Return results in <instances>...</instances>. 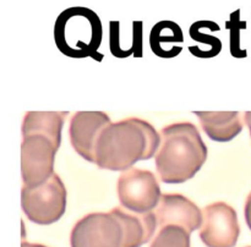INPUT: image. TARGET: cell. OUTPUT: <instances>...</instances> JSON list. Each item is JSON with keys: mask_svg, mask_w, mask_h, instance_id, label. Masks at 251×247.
Returning <instances> with one entry per match:
<instances>
[{"mask_svg": "<svg viewBox=\"0 0 251 247\" xmlns=\"http://www.w3.org/2000/svg\"><path fill=\"white\" fill-rule=\"evenodd\" d=\"M154 212L134 213L124 207L90 213L71 230V247H141L153 236Z\"/></svg>", "mask_w": 251, "mask_h": 247, "instance_id": "cell-1", "label": "cell"}, {"mask_svg": "<svg viewBox=\"0 0 251 247\" xmlns=\"http://www.w3.org/2000/svg\"><path fill=\"white\" fill-rule=\"evenodd\" d=\"M68 112H27L22 121L21 175L24 185L37 187L54 174Z\"/></svg>", "mask_w": 251, "mask_h": 247, "instance_id": "cell-2", "label": "cell"}, {"mask_svg": "<svg viewBox=\"0 0 251 247\" xmlns=\"http://www.w3.org/2000/svg\"><path fill=\"white\" fill-rule=\"evenodd\" d=\"M161 135L146 120L127 117L112 122L98 138L95 164L100 169L125 171L140 160L156 157Z\"/></svg>", "mask_w": 251, "mask_h": 247, "instance_id": "cell-3", "label": "cell"}, {"mask_svg": "<svg viewBox=\"0 0 251 247\" xmlns=\"http://www.w3.org/2000/svg\"><path fill=\"white\" fill-rule=\"evenodd\" d=\"M161 146L154 157L157 174L164 183H183L202 168L207 147L191 122H176L161 130Z\"/></svg>", "mask_w": 251, "mask_h": 247, "instance_id": "cell-4", "label": "cell"}, {"mask_svg": "<svg viewBox=\"0 0 251 247\" xmlns=\"http://www.w3.org/2000/svg\"><path fill=\"white\" fill-rule=\"evenodd\" d=\"M102 38L100 16L88 7H69L56 17L54 41L59 50L69 58H93L102 61L103 54L98 53Z\"/></svg>", "mask_w": 251, "mask_h": 247, "instance_id": "cell-5", "label": "cell"}, {"mask_svg": "<svg viewBox=\"0 0 251 247\" xmlns=\"http://www.w3.org/2000/svg\"><path fill=\"white\" fill-rule=\"evenodd\" d=\"M21 207L26 217L38 225L58 222L66 209V188L58 174L37 187L21 188Z\"/></svg>", "mask_w": 251, "mask_h": 247, "instance_id": "cell-6", "label": "cell"}, {"mask_svg": "<svg viewBox=\"0 0 251 247\" xmlns=\"http://www.w3.org/2000/svg\"><path fill=\"white\" fill-rule=\"evenodd\" d=\"M117 191L122 207L141 214L158 207L162 197L156 175L150 170L137 168L123 171L118 179Z\"/></svg>", "mask_w": 251, "mask_h": 247, "instance_id": "cell-7", "label": "cell"}, {"mask_svg": "<svg viewBox=\"0 0 251 247\" xmlns=\"http://www.w3.org/2000/svg\"><path fill=\"white\" fill-rule=\"evenodd\" d=\"M200 239L207 247H234L240 235L238 215L226 202H215L202 209Z\"/></svg>", "mask_w": 251, "mask_h": 247, "instance_id": "cell-8", "label": "cell"}, {"mask_svg": "<svg viewBox=\"0 0 251 247\" xmlns=\"http://www.w3.org/2000/svg\"><path fill=\"white\" fill-rule=\"evenodd\" d=\"M110 124L109 115L103 112H76L71 116L69 125L71 146L76 153L90 163H95L98 138Z\"/></svg>", "mask_w": 251, "mask_h": 247, "instance_id": "cell-9", "label": "cell"}, {"mask_svg": "<svg viewBox=\"0 0 251 247\" xmlns=\"http://www.w3.org/2000/svg\"><path fill=\"white\" fill-rule=\"evenodd\" d=\"M154 214L159 229L176 225L191 234L202 226V210L180 193H163Z\"/></svg>", "mask_w": 251, "mask_h": 247, "instance_id": "cell-10", "label": "cell"}, {"mask_svg": "<svg viewBox=\"0 0 251 247\" xmlns=\"http://www.w3.org/2000/svg\"><path fill=\"white\" fill-rule=\"evenodd\" d=\"M212 141L229 142L243 130L239 112H194Z\"/></svg>", "mask_w": 251, "mask_h": 247, "instance_id": "cell-11", "label": "cell"}, {"mask_svg": "<svg viewBox=\"0 0 251 247\" xmlns=\"http://www.w3.org/2000/svg\"><path fill=\"white\" fill-rule=\"evenodd\" d=\"M184 42V34L181 27L176 22L164 20L159 21L152 27L150 33V45L154 55L163 58L164 44L181 43Z\"/></svg>", "mask_w": 251, "mask_h": 247, "instance_id": "cell-12", "label": "cell"}, {"mask_svg": "<svg viewBox=\"0 0 251 247\" xmlns=\"http://www.w3.org/2000/svg\"><path fill=\"white\" fill-rule=\"evenodd\" d=\"M203 29V21H198L194 22L193 24L189 28V34H190L191 39H194L195 42H199L200 44L205 45V48L198 54L196 58L201 59H210L215 58L222 50V42L220 38L215 36H210V34H206L202 32ZM201 46L196 45H190L189 46V50H198V49L202 48Z\"/></svg>", "mask_w": 251, "mask_h": 247, "instance_id": "cell-13", "label": "cell"}, {"mask_svg": "<svg viewBox=\"0 0 251 247\" xmlns=\"http://www.w3.org/2000/svg\"><path fill=\"white\" fill-rule=\"evenodd\" d=\"M150 247H190V234L176 225L161 227Z\"/></svg>", "mask_w": 251, "mask_h": 247, "instance_id": "cell-14", "label": "cell"}, {"mask_svg": "<svg viewBox=\"0 0 251 247\" xmlns=\"http://www.w3.org/2000/svg\"><path fill=\"white\" fill-rule=\"evenodd\" d=\"M240 10L233 12L230 15V20L227 22V27L230 29V53L235 58H245L247 56V50L240 48L239 44V31L247 26V23L240 21Z\"/></svg>", "mask_w": 251, "mask_h": 247, "instance_id": "cell-15", "label": "cell"}, {"mask_svg": "<svg viewBox=\"0 0 251 247\" xmlns=\"http://www.w3.org/2000/svg\"><path fill=\"white\" fill-rule=\"evenodd\" d=\"M244 217H245V222H247L248 226H249V229L251 230V192L248 195L247 201H245Z\"/></svg>", "mask_w": 251, "mask_h": 247, "instance_id": "cell-16", "label": "cell"}, {"mask_svg": "<svg viewBox=\"0 0 251 247\" xmlns=\"http://www.w3.org/2000/svg\"><path fill=\"white\" fill-rule=\"evenodd\" d=\"M244 120H245V124H247L248 127H249L250 136H251V112H245V114H244Z\"/></svg>", "mask_w": 251, "mask_h": 247, "instance_id": "cell-17", "label": "cell"}, {"mask_svg": "<svg viewBox=\"0 0 251 247\" xmlns=\"http://www.w3.org/2000/svg\"><path fill=\"white\" fill-rule=\"evenodd\" d=\"M21 247H47L41 244H31V242H22Z\"/></svg>", "mask_w": 251, "mask_h": 247, "instance_id": "cell-18", "label": "cell"}, {"mask_svg": "<svg viewBox=\"0 0 251 247\" xmlns=\"http://www.w3.org/2000/svg\"><path fill=\"white\" fill-rule=\"evenodd\" d=\"M248 247H251V246H248Z\"/></svg>", "mask_w": 251, "mask_h": 247, "instance_id": "cell-19", "label": "cell"}]
</instances>
